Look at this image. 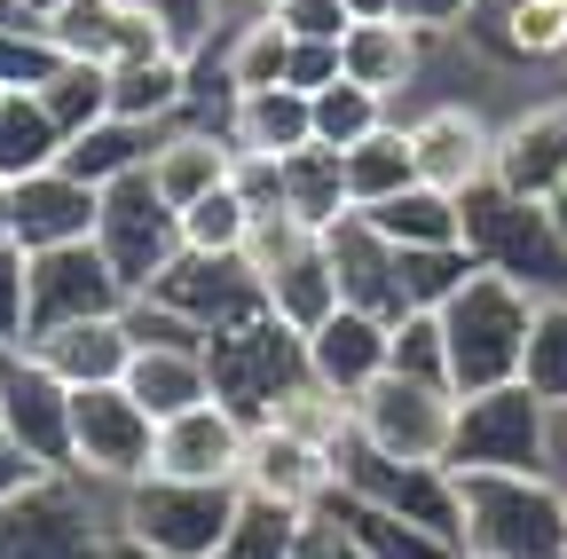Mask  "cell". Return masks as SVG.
<instances>
[{
  "instance_id": "obj_4",
  "label": "cell",
  "mask_w": 567,
  "mask_h": 559,
  "mask_svg": "<svg viewBox=\"0 0 567 559\" xmlns=\"http://www.w3.org/2000/svg\"><path fill=\"white\" fill-rule=\"evenodd\" d=\"M457 205H465V252L488 276H513V284L536 292V300H559L567 292V245H559V229H551L544 205L496 189V182H481Z\"/></svg>"
},
{
  "instance_id": "obj_50",
  "label": "cell",
  "mask_w": 567,
  "mask_h": 559,
  "mask_svg": "<svg viewBox=\"0 0 567 559\" xmlns=\"http://www.w3.org/2000/svg\"><path fill=\"white\" fill-rule=\"evenodd\" d=\"M347 72H339V48H323V40H292V63H284V87L292 95H323V87H339Z\"/></svg>"
},
{
  "instance_id": "obj_45",
  "label": "cell",
  "mask_w": 567,
  "mask_h": 559,
  "mask_svg": "<svg viewBox=\"0 0 567 559\" xmlns=\"http://www.w3.org/2000/svg\"><path fill=\"white\" fill-rule=\"evenodd\" d=\"M394 371H402V379H425V386H450V339H442V315L410 308V315L394 323ZM450 394H457V386H450Z\"/></svg>"
},
{
  "instance_id": "obj_49",
  "label": "cell",
  "mask_w": 567,
  "mask_h": 559,
  "mask_svg": "<svg viewBox=\"0 0 567 559\" xmlns=\"http://www.w3.org/2000/svg\"><path fill=\"white\" fill-rule=\"evenodd\" d=\"M142 9L166 24L174 55H205L213 48V0H142Z\"/></svg>"
},
{
  "instance_id": "obj_38",
  "label": "cell",
  "mask_w": 567,
  "mask_h": 559,
  "mask_svg": "<svg viewBox=\"0 0 567 559\" xmlns=\"http://www.w3.org/2000/svg\"><path fill=\"white\" fill-rule=\"evenodd\" d=\"M354 544H363V559H457L450 544H434V536H417V528H402V520H386V513H371L363 497H347V488H339V497L323 505Z\"/></svg>"
},
{
  "instance_id": "obj_22",
  "label": "cell",
  "mask_w": 567,
  "mask_h": 559,
  "mask_svg": "<svg viewBox=\"0 0 567 559\" xmlns=\"http://www.w3.org/2000/svg\"><path fill=\"white\" fill-rule=\"evenodd\" d=\"M24 355H32L48 379H63L71 394H87V386H118V379H126L134 331H126V315H95V323H63V331L32 339Z\"/></svg>"
},
{
  "instance_id": "obj_23",
  "label": "cell",
  "mask_w": 567,
  "mask_h": 559,
  "mask_svg": "<svg viewBox=\"0 0 567 559\" xmlns=\"http://www.w3.org/2000/svg\"><path fill=\"white\" fill-rule=\"evenodd\" d=\"M229 174H237L229 134L221 126H197V118L166 126L158 151H151V182H158V197L174 205V214H189V205L213 197V189H229Z\"/></svg>"
},
{
  "instance_id": "obj_57",
  "label": "cell",
  "mask_w": 567,
  "mask_h": 559,
  "mask_svg": "<svg viewBox=\"0 0 567 559\" xmlns=\"http://www.w3.org/2000/svg\"><path fill=\"white\" fill-rule=\"evenodd\" d=\"M17 9H24V17H32V24H48V17H55V9H71V0H17Z\"/></svg>"
},
{
  "instance_id": "obj_48",
  "label": "cell",
  "mask_w": 567,
  "mask_h": 559,
  "mask_svg": "<svg viewBox=\"0 0 567 559\" xmlns=\"http://www.w3.org/2000/svg\"><path fill=\"white\" fill-rule=\"evenodd\" d=\"M292 40H323V48H339L347 40V24H354V9L347 0H284V9H268Z\"/></svg>"
},
{
  "instance_id": "obj_36",
  "label": "cell",
  "mask_w": 567,
  "mask_h": 559,
  "mask_svg": "<svg viewBox=\"0 0 567 559\" xmlns=\"http://www.w3.org/2000/svg\"><path fill=\"white\" fill-rule=\"evenodd\" d=\"M268 426H284V434H300L308 449H331V457H339V449L354 442V402H347V394H331L323 379H300L292 394L276 402Z\"/></svg>"
},
{
  "instance_id": "obj_15",
  "label": "cell",
  "mask_w": 567,
  "mask_h": 559,
  "mask_svg": "<svg viewBox=\"0 0 567 559\" xmlns=\"http://www.w3.org/2000/svg\"><path fill=\"white\" fill-rule=\"evenodd\" d=\"M245 442H252V426H245L229 402H197V410H182V417H158L151 473H158V480L237 488V473H245Z\"/></svg>"
},
{
  "instance_id": "obj_53",
  "label": "cell",
  "mask_w": 567,
  "mask_h": 559,
  "mask_svg": "<svg viewBox=\"0 0 567 559\" xmlns=\"http://www.w3.org/2000/svg\"><path fill=\"white\" fill-rule=\"evenodd\" d=\"M40 480H48V465H40L32 449H17L9 434H0V505H17L24 488H40Z\"/></svg>"
},
{
  "instance_id": "obj_58",
  "label": "cell",
  "mask_w": 567,
  "mask_h": 559,
  "mask_svg": "<svg viewBox=\"0 0 567 559\" xmlns=\"http://www.w3.org/2000/svg\"><path fill=\"white\" fill-rule=\"evenodd\" d=\"M544 214H551V229H559V245H567V182H559V197L544 205Z\"/></svg>"
},
{
  "instance_id": "obj_17",
  "label": "cell",
  "mask_w": 567,
  "mask_h": 559,
  "mask_svg": "<svg viewBox=\"0 0 567 559\" xmlns=\"http://www.w3.org/2000/svg\"><path fill=\"white\" fill-rule=\"evenodd\" d=\"M410 126V158H417V182L425 189H450V197H473L488 182V158H496V126L473 111V103H425Z\"/></svg>"
},
{
  "instance_id": "obj_28",
  "label": "cell",
  "mask_w": 567,
  "mask_h": 559,
  "mask_svg": "<svg viewBox=\"0 0 567 559\" xmlns=\"http://www.w3.org/2000/svg\"><path fill=\"white\" fill-rule=\"evenodd\" d=\"M111 118H134V126H182L189 118V55H158V63H126L111 72Z\"/></svg>"
},
{
  "instance_id": "obj_12",
  "label": "cell",
  "mask_w": 567,
  "mask_h": 559,
  "mask_svg": "<svg viewBox=\"0 0 567 559\" xmlns=\"http://www.w3.org/2000/svg\"><path fill=\"white\" fill-rule=\"evenodd\" d=\"M142 300H158L166 315L197 323L205 339H213V331H229V323H245V315H268V284L252 276L245 252H182Z\"/></svg>"
},
{
  "instance_id": "obj_13",
  "label": "cell",
  "mask_w": 567,
  "mask_h": 559,
  "mask_svg": "<svg viewBox=\"0 0 567 559\" xmlns=\"http://www.w3.org/2000/svg\"><path fill=\"white\" fill-rule=\"evenodd\" d=\"M237 488H245L252 505H276V513H292V520H316L339 497V457L331 449H308L300 434H284V426H252Z\"/></svg>"
},
{
  "instance_id": "obj_33",
  "label": "cell",
  "mask_w": 567,
  "mask_h": 559,
  "mask_svg": "<svg viewBox=\"0 0 567 559\" xmlns=\"http://www.w3.org/2000/svg\"><path fill=\"white\" fill-rule=\"evenodd\" d=\"M284 63H292V32H284L268 9L237 17L229 40H221V72H229V95H260V87H284Z\"/></svg>"
},
{
  "instance_id": "obj_30",
  "label": "cell",
  "mask_w": 567,
  "mask_h": 559,
  "mask_svg": "<svg viewBox=\"0 0 567 559\" xmlns=\"http://www.w3.org/2000/svg\"><path fill=\"white\" fill-rule=\"evenodd\" d=\"M465 32L488 40L505 63H567V0H513L496 17H473Z\"/></svg>"
},
{
  "instance_id": "obj_42",
  "label": "cell",
  "mask_w": 567,
  "mask_h": 559,
  "mask_svg": "<svg viewBox=\"0 0 567 559\" xmlns=\"http://www.w3.org/2000/svg\"><path fill=\"white\" fill-rule=\"evenodd\" d=\"M520 386H528V394H536L544 410H559V402H567V292H559V300H536Z\"/></svg>"
},
{
  "instance_id": "obj_61",
  "label": "cell",
  "mask_w": 567,
  "mask_h": 559,
  "mask_svg": "<svg viewBox=\"0 0 567 559\" xmlns=\"http://www.w3.org/2000/svg\"><path fill=\"white\" fill-rule=\"evenodd\" d=\"M252 9H284V0H252Z\"/></svg>"
},
{
  "instance_id": "obj_20",
  "label": "cell",
  "mask_w": 567,
  "mask_h": 559,
  "mask_svg": "<svg viewBox=\"0 0 567 559\" xmlns=\"http://www.w3.org/2000/svg\"><path fill=\"white\" fill-rule=\"evenodd\" d=\"M95 214H103V189L71 182L63 166L17 182V252H63V245H95Z\"/></svg>"
},
{
  "instance_id": "obj_51",
  "label": "cell",
  "mask_w": 567,
  "mask_h": 559,
  "mask_svg": "<svg viewBox=\"0 0 567 559\" xmlns=\"http://www.w3.org/2000/svg\"><path fill=\"white\" fill-rule=\"evenodd\" d=\"M386 17H402V24L425 32V40H450V32L473 24V0H386Z\"/></svg>"
},
{
  "instance_id": "obj_19",
  "label": "cell",
  "mask_w": 567,
  "mask_h": 559,
  "mask_svg": "<svg viewBox=\"0 0 567 559\" xmlns=\"http://www.w3.org/2000/svg\"><path fill=\"white\" fill-rule=\"evenodd\" d=\"M323 252H331V276H339V300L347 308H363V315H379V323H402L410 308H402V252L363 221V214H347L331 237H323Z\"/></svg>"
},
{
  "instance_id": "obj_39",
  "label": "cell",
  "mask_w": 567,
  "mask_h": 559,
  "mask_svg": "<svg viewBox=\"0 0 567 559\" xmlns=\"http://www.w3.org/2000/svg\"><path fill=\"white\" fill-rule=\"evenodd\" d=\"M481 276V260L465 245H425V252H402V308H425V315H442L465 284Z\"/></svg>"
},
{
  "instance_id": "obj_14",
  "label": "cell",
  "mask_w": 567,
  "mask_h": 559,
  "mask_svg": "<svg viewBox=\"0 0 567 559\" xmlns=\"http://www.w3.org/2000/svg\"><path fill=\"white\" fill-rule=\"evenodd\" d=\"M488 182L528 197V205L559 197V182H567V95H536V103H520L505 126H496Z\"/></svg>"
},
{
  "instance_id": "obj_46",
  "label": "cell",
  "mask_w": 567,
  "mask_h": 559,
  "mask_svg": "<svg viewBox=\"0 0 567 559\" xmlns=\"http://www.w3.org/2000/svg\"><path fill=\"white\" fill-rule=\"evenodd\" d=\"M300 528H308V520H292V513L245 497V520L229 528V544L213 551V559H292V551H300Z\"/></svg>"
},
{
  "instance_id": "obj_21",
  "label": "cell",
  "mask_w": 567,
  "mask_h": 559,
  "mask_svg": "<svg viewBox=\"0 0 567 559\" xmlns=\"http://www.w3.org/2000/svg\"><path fill=\"white\" fill-rule=\"evenodd\" d=\"M394 371V323L363 315V308H339L323 331H308V379H323L331 394H363Z\"/></svg>"
},
{
  "instance_id": "obj_62",
  "label": "cell",
  "mask_w": 567,
  "mask_h": 559,
  "mask_svg": "<svg viewBox=\"0 0 567 559\" xmlns=\"http://www.w3.org/2000/svg\"><path fill=\"white\" fill-rule=\"evenodd\" d=\"M0 95H9V87H0Z\"/></svg>"
},
{
  "instance_id": "obj_3",
  "label": "cell",
  "mask_w": 567,
  "mask_h": 559,
  "mask_svg": "<svg viewBox=\"0 0 567 559\" xmlns=\"http://www.w3.org/2000/svg\"><path fill=\"white\" fill-rule=\"evenodd\" d=\"M245 520V488H205V480H134L111 497V536L158 551V559H213Z\"/></svg>"
},
{
  "instance_id": "obj_35",
  "label": "cell",
  "mask_w": 567,
  "mask_h": 559,
  "mask_svg": "<svg viewBox=\"0 0 567 559\" xmlns=\"http://www.w3.org/2000/svg\"><path fill=\"white\" fill-rule=\"evenodd\" d=\"M417 182V158H410V126H379L363 151H347V197H354V214H371V205L402 197Z\"/></svg>"
},
{
  "instance_id": "obj_26",
  "label": "cell",
  "mask_w": 567,
  "mask_h": 559,
  "mask_svg": "<svg viewBox=\"0 0 567 559\" xmlns=\"http://www.w3.org/2000/svg\"><path fill=\"white\" fill-rule=\"evenodd\" d=\"M260 284H268V315H276V323H292L300 339H308V331H323V323L347 308V300H339V276H331L323 237H308L292 260H276Z\"/></svg>"
},
{
  "instance_id": "obj_40",
  "label": "cell",
  "mask_w": 567,
  "mask_h": 559,
  "mask_svg": "<svg viewBox=\"0 0 567 559\" xmlns=\"http://www.w3.org/2000/svg\"><path fill=\"white\" fill-rule=\"evenodd\" d=\"M118 32H126V0H71V9L48 17V40L71 55V63H103L118 55Z\"/></svg>"
},
{
  "instance_id": "obj_7",
  "label": "cell",
  "mask_w": 567,
  "mask_h": 559,
  "mask_svg": "<svg viewBox=\"0 0 567 559\" xmlns=\"http://www.w3.org/2000/svg\"><path fill=\"white\" fill-rule=\"evenodd\" d=\"M354 442L394 457V465H450V449H457V394L386 371L379 386L354 394Z\"/></svg>"
},
{
  "instance_id": "obj_43",
  "label": "cell",
  "mask_w": 567,
  "mask_h": 559,
  "mask_svg": "<svg viewBox=\"0 0 567 559\" xmlns=\"http://www.w3.org/2000/svg\"><path fill=\"white\" fill-rule=\"evenodd\" d=\"M252 245V205L237 189H213L182 214V252H245Z\"/></svg>"
},
{
  "instance_id": "obj_34",
  "label": "cell",
  "mask_w": 567,
  "mask_h": 559,
  "mask_svg": "<svg viewBox=\"0 0 567 559\" xmlns=\"http://www.w3.org/2000/svg\"><path fill=\"white\" fill-rule=\"evenodd\" d=\"M63 166V126L40 111V95H0V182H32Z\"/></svg>"
},
{
  "instance_id": "obj_27",
  "label": "cell",
  "mask_w": 567,
  "mask_h": 559,
  "mask_svg": "<svg viewBox=\"0 0 567 559\" xmlns=\"http://www.w3.org/2000/svg\"><path fill=\"white\" fill-rule=\"evenodd\" d=\"M151 417H182L197 402H213V371H205V346H134V363L118 379Z\"/></svg>"
},
{
  "instance_id": "obj_16",
  "label": "cell",
  "mask_w": 567,
  "mask_h": 559,
  "mask_svg": "<svg viewBox=\"0 0 567 559\" xmlns=\"http://www.w3.org/2000/svg\"><path fill=\"white\" fill-rule=\"evenodd\" d=\"M126 284L111 276V260L95 245H63V252H32V339L63 331V323H95V315H126Z\"/></svg>"
},
{
  "instance_id": "obj_47",
  "label": "cell",
  "mask_w": 567,
  "mask_h": 559,
  "mask_svg": "<svg viewBox=\"0 0 567 559\" xmlns=\"http://www.w3.org/2000/svg\"><path fill=\"white\" fill-rule=\"evenodd\" d=\"M32 346V260L17 245H0V355Z\"/></svg>"
},
{
  "instance_id": "obj_18",
  "label": "cell",
  "mask_w": 567,
  "mask_h": 559,
  "mask_svg": "<svg viewBox=\"0 0 567 559\" xmlns=\"http://www.w3.org/2000/svg\"><path fill=\"white\" fill-rule=\"evenodd\" d=\"M0 434L48 473H71V386L48 379L32 355H0Z\"/></svg>"
},
{
  "instance_id": "obj_1",
  "label": "cell",
  "mask_w": 567,
  "mask_h": 559,
  "mask_svg": "<svg viewBox=\"0 0 567 559\" xmlns=\"http://www.w3.org/2000/svg\"><path fill=\"white\" fill-rule=\"evenodd\" d=\"M457 559H567V488L551 473H457Z\"/></svg>"
},
{
  "instance_id": "obj_25",
  "label": "cell",
  "mask_w": 567,
  "mask_h": 559,
  "mask_svg": "<svg viewBox=\"0 0 567 559\" xmlns=\"http://www.w3.org/2000/svg\"><path fill=\"white\" fill-rule=\"evenodd\" d=\"M221 134H229L237 158H292V151L316 143V103L292 95V87H260V95H237L229 103Z\"/></svg>"
},
{
  "instance_id": "obj_52",
  "label": "cell",
  "mask_w": 567,
  "mask_h": 559,
  "mask_svg": "<svg viewBox=\"0 0 567 559\" xmlns=\"http://www.w3.org/2000/svg\"><path fill=\"white\" fill-rule=\"evenodd\" d=\"M292 559H363V544H354L331 513H316V520L300 528V551H292Z\"/></svg>"
},
{
  "instance_id": "obj_29",
  "label": "cell",
  "mask_w": 567,
  "mask_h": 559,
  "mask_svg": "<svg viewBox=\"0 0 567 559\" xmlns=\"http://www.w3.org/2000/svg\"><path fill=\"white\" fill-rule=\"evenodd\" d=\"M284 214H292L308 237H331L347 214H354V197H347V158L339 151H292L284 158Z\"/></svg>"
},
{
  "instance_id": "obj_2",
  "label": "cell",
  "mask_w": 567,
  "mask_h": 559,
  "mask_svg": "<svg viewBox=\"0 0 567 559\" xmlns=\"http://www.w3.org/2000/svg\"><path fill=\"white\" fill-rule=\"evenodd\" d=\"M528 323H536V292H520L513 276H488V268L442 308L450 386H457V402H465V394H496V386H520Z\"/></svg>"
},
{
  "instance_id": "obj_11",
  "label": "cell",
  "mask_w": 567,
  "mask_h": 559,
  "mask_svg": "<svg viewBox=\"0 0 567 559\" xmlns=\"http://www.w3.org/2000/svg\"><path fill=\"white\" fill-rule=\"evenodd\" d=\"M544 426L551 410L528 386H496V394H465L457 402V473H544Z\"/></svg>"
},
{
  "instance_id": "obj_6",
  "label": "cell",
  "mask_w": 567,
  "mask_h": 559,
  "mask_svg": "<svg viewBox=\"0 0 567 559\" xmlns=\"http://www.w3.org/2000/svg\"><path fill=\"white\" fill-rule=\"evenodd\" d=\"M339 488H347V497H363L371 513H386V520H402V528H417V536L450 544V551H457V536H465L457 465H394V457H379V449H363V442H347V449H339Z\"/></svg>"
},
{
  "instance_id": "obj_44",
  "label": "cell",
  "mask_w": 567,
  "mask_h": 559,
  "mask_svg": "<svg viewBox=\"0 0 567 559\" xmlns=\"http://www.w3.org/2000/svg\"><path fill=\"white\" fill-rule=\"evenodd\" d=\"M63 72V48L48 40V24H0V87L9 95H40Z\"/></svg>"
},
{
  "instance_id": "obj_8",
  "label": "cell",
  "mask_w": 567,
  "mask_h": 559,
  "mask_svg": "<svg viewBox=\"0 0 567 559\" xmlns=\"http://www.w3.org/2000/svg\"><path fill=\"white\" fill-rule=\"evenodd\" d=\"M95 252L111 260V276H118V284H126L134 300L151 292L174 260H182V214L158 197L151 166L103 189V214H95Z\"/></svg>"
},
{
  "instance_id": "obj_55",
  "label": "cell",
  "mask_w": 567,
  "mask_h": 559,
  "mask_svg": "<svg viewBox=\"0 0 567 559\" xmlns=\"http://www.w3.org/2000/svg\"><path fill=\"white\" fill-rule=\"evenodd\" d=\"M0 245H17V182H0Z\"/></svg>"
},
{
  "instance_id": "obj_59",
  "label": "cell",
  "mask_w": 567,
  "mask_h": 559,
  "mask_svg": "<svg viewBox=\"0 0 567 559\" xmlns=\"http://www.w3.org/2000/svg\"><path fill=\"white\" fill-rule=\"evenodd\" d=\"M347 9H354V24H363V17H386V0H347Z\"/></svg>"
},
{
  "instance_id": "obj_9",
  "label": "cell",
  "mask_w": 567,
  "mask_h": 559,
  "mask_svg": "<svg viewBox=\"0 0 567 559\" xmlns=\"http://www.w3.org/2000/svg\"><path fill=\"white\" fill-rule=\"evenodd\" d=\"M111 513H95V488L80 473H48L17 505H0V559H103Z\"/></svg>"
},
{
  "instance_id": "obj_5",
  "label": "cell",
  "mask_w": 567,
  "mask_h": 559,
  "mask_svg": "<svg viewBox=\"0 0 567 559\" xmlns=\"http://www.w3.org/2000/svg\"><path fill=\"white\" fill-rule=\"evenodd\" d=\"M205 371H213V402H229L245 426H268L276 402L308 379V339L276 315H245L205 339Z\"/></svg>"
},
{
  "instance_id": "obj_54",
  "label": "cell",
  "mask_w": 567,
  "mask_h": 559,
  "mask_svg": "<svg viewBox=\"0 0 567 559\" xmlns=\"http://www.w3.org/2000/svg\"><path fill=\"white\" fill-rule=\"evenodd\" d=\"M544 473L567 488V402L551 410V426H544Z\"/></svg>"
},
{
  "instance_id": "obj_31",
  "label": "cell",
  "mask_w": 567,
  "mask_h": 559,
  "mask_svg": "<svg viewBox=\"0 0 567 559\" xmlns=\"http://www.w3.org/2000/svg\"><path fill=\"white\" fill-rule=\"evenodd\" d=\"M394 252H425V245H465V205L450 197V189H425V182H410L402 197H386V205H371L363 214Z\"/></svg>"
},
{
  "instance_id": "obj_32",
  "label": "cell",
  "mask_w": 567,
  "mask_h": 559,
  "mask_svg": "<svg viewBox=\"0 0 567 559\" xmlns=\"http://www.w3.org/2000/svg\"><path fill=\"white\" fill-rule=\"evenodd\" d=\"M151 151H158V134H151V126L103 118V126H87V134H71V143H63V174H71V182H87V189H111V182H126V174L151 166Z\"/></svg>"
},
{
  "instance_id": "obj_37",
  "label": "cell",
  "mask_w": 567,
  "mask_h": 559,
  "mask_svg": "<svg viewBox=\"0 0 567 559\" xmlns=\"http://www.w3.org/2000/svg\"><path fill=\"white\" fill-rule=\"evenodd\" d=\"M316 103V151H363L379 126H394V111L371 95V87H354V80H339V87H323V95H308Z\"/></svg>"
},
{
  "instance_id": "obj_60",
  "label": "cell",
  "mask_w": 567,
  "mask_h": 559,
  "mask_svg": "<svg viewBox=\"0 0 567 559\" xmlns=\"http://www.w3.org/2000/svg\"><path fill=\"white\" fill-rule=\"evenodd\" d=\"M0 24H32V17L17 9V0H0Z\"/></svg>"
},
{
  "instance_id": "obj_24",
  "label": "cell",
  "mask_w": 567,
  "mask_h": 559,
  "mask_svg": "<svg viewBox=\"0 0 567 559\" xmlns=\"http://www.w3.org/2000/svg\"><path fill=\"white\" fill-rule=\"evenodd\" d=\"M339 72L354 87H371L379 103H394L425 72V32H410L402 17H363V24H347V40H339Z\"/></svg>"
},
{
  "instance_id": "obj_41",
  "label": "cell",
  "mask_w": 567,
  "mask_h": 559,
  "mask_svg": "<svg viewBox=\"0 0 567 559\" xmlns=\"http://www.w3.org/2000/svg\"><path fill=\"white\" fill-rule=\"evenodd\" d=\"M40 111L63 126V143H71V134H87V126H103L111 118V72H103V63H71L63 55V72L40 87Z\"/></svg>"
},
{
  "instance_id": "obj_56",
  "label": "cell",
  "mask_w": 567,
  "mask_h": 559,
  "mask_svg": "<svg viewBox=\"0 0 567 559\" xmlns=\"http://www.w3.org/2000/svg\"><path fill=\"white\" fill-rule=\"evenodd\" d=\"M103 559H158V551H142V544H126V536H111V544H103Z\"/></svg>"
},
{
  "instance_id": "obj_10",
  "label": "cell",
  "mask_w": 567,
  "mask_h": 559,
  "mask_svg": "<svg viewBox=\"0 0 567 559\" xmlns=\"http://www.w3.org/2000/svg\"><path fill=\"white\" fill-rule=\"evenodd\" d=\"M151 449H158V417L142 410L126 386H87L71 394V473L87 488H134L151 480Z\"/></svg>"
}]
</instances>
